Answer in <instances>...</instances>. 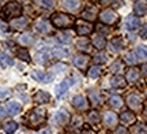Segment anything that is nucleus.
Returning a JSON list of instances; mask_svg holds the SVG:
<instances>
[{
  "label": "nucleus",
  "instance_id": "nucleus-28",
  "mask_svg": "<svg viewBox=\"0 0 147 134\" xmlns=\"http://www.w3.org/2000/svg\"><path fill=\"white\" fill-rule=\"evenodd\" d=\"M134 12H135V16H143L147 12V3L146 1H135Z\"/></svg>",
  "mask_w": 147,
  "mask_h": 134
},
{
  "label": "nucleus",
  "instance_id": "nucleus-46",
  "mask_svg": "<svg viewBox=\"0 0 147 134\" xmlns=\"http://www.w3.org/2000/svg\"><path fill=\"white\" fill-rule=\"evenodd\" d=\"M11 95V90L7 89V88H0V100L3 99H7V97Z\"/></svg>",
  "mask_w": 147,
  "mask_h": 134
},
{
  "label": "nucleus",
  "instance_id": "nucleus-11",
  "mask_svg": "<svg viewBox=\"0 0 147 134\" xmlns=\"http://www.w3.org/2000/svg\"><path fill=\"white\" fill-rule=\"evenodd\" d=\"M51 56H52V55H51V52L48 51V48L44 45V44H41V45H40V48H38V51L36 52L34 59H36L37 63L44 65V63H47L48 60H49V58H51Z\"/></svg>",
  "mask_w": 147,
  "mask_h": 134
},
{
  "label": "nucleus",
  "instance_id": "nucleus-53",
  "mask_svg": "<svg viewBox=\"0 0 147 134\" xmlns=\"http://www.w3.org/2000/svg\"><path fill=\"white\" fill-rule=\"evenodd\" d=\"M143 114L147 116V104H146V107H144V110H143Z\"/></svg>",
  "mask_w": 147,
  "mask_h": 134
},
{
  "label": "nucleus",
  "instance_id": "nucleus-26",
  "mask_svg": "<svg viewBox=\"0 0 147 134\" xmlns=\"http://www.w3.org/2000/svg\"><path fill=\"white\" fill-rule=\"evenodd\" d=\"M33 99H34V101L37 104H47V103L51 101V95L45 90H38Z\"/></svg>",
  "mask_w": 147,
  "mask_h": 134
},
{
  "label": "nucleus",
  "instance_id": "nucleus-13",
  "mask_svg": "<svg viewBox=\"0 0 147 134\" xmlns=\"http://www.w3.org/2000/svg\"><path fill=\"white\" fill-rule=\"evenodd\" d=\"M89 62H90L89 55H84V54H79V55H76V56L72 58V65L79 70L86 69L87 65H89Z\"/></svg>",
  "mask_w": 147,
  "mask_h": 134
},
{
  "label": "nucleus",
  "instance_id": "nucleus-14",
  "mask_svg": "<svg viewBox=\"0 0 147 134\" xmlns=\"http://www.w3.org/2000/svg\"><path fill=\"white\" fill-rule=\"evenodd\" d=\"M32 77L37 82H42V84H48L53 80V74L51 73H45V71H40V70H34L32 73Z\"/></svg>",
  "mask_w": 147,
  "mask_h": 134
},
{
  "label": "nucleus",
  "instance_id": "nucleus-35",
  "mask_svg": "<svg viewBox=\"0 0 147 134\" xmlns=\"http://www.w3.org/2000/svg\"><path fill=\"white\" fill-rule=\"evenodd\" d=\"M3 130L7 134H14L18 130V123L14 122V120H7V122L3 123Z\"/></svg>",
  "mask_w": 147,
  "mask_h": 134
},
{
  "label": "nucleus",
  "instance_id": "nucleus-15",
  "mask_svg": "<svg viewBox=\"0 0 147 134\" xmlns=\"http://www.w3.org/2000/svg\"><path fill=\"white\" fill-rule=\"evenodd\" d=\"M69 120H71V116L65 110H59L55 114V123L59 124V126H65Z\"/></svg>",
  "mask_w": 147,
  "mask_h": 134
},
{
  "label": "nucleus",
  "instance_id": "nucleus-19",
  "mask_svg": "<svg viewBox=\"0 0 147 134\" xmlns=\"http://www.w3.org/2000/svg\"><path fill=\"white\" fill-rule=\"evenodd\" d=\"M10 26L12 27V29H15V30H23V29H26V27L29 26V19L25 18V16L15 18V19L10 21Z\"/></svg>",
  "mask_w": 147,
  "mask_h": 134
},
{
  "label": "nucleus",
  "instance_id": "nucleus-23",
  "mask_svg": "<svg viewBox=\"0 0 147 134\" xmlns=\"http://www.w3.org/2000/svg\"><path fill=\"white\" fill-rule=\"evenodd\" d=\"M80 1H76V0H63L61 1V5L63 8H65L69 12H76L78 10H80Z\"/></svg>",
  "mask_w": 147,
  "mask_h": 134
},
{
  "label": "nucleus",
  "instance_id": "nucleus-17",
  "mask_svg": "<svg viewBox=\"0 0 147 134\" xmlns=\"http://www.w3.org/2000/svg\"><path fill=\"white\" fill-rule=\"evenodd\" d=\"M89 103L93 105V107H100L104 103V99L101 96V93L98 90H94V89H90L89 90Z\"/></svg>",
  "mask_w": 147,
  "mask_h": 134
},
{
  "label": "nucleus",
  "instance_id": "nucleus-12",
  "mask_svg": "<svg viewBox=\"0 0 147 134\" xmlns=\"http://www.w3.org/2000/svg\"><path fill=\"white\" fill-rule=\"evenodd\" d=\"M93 25L89 23V22H78L76 23V27H75V30H76V34H79L80 37H86V36H90L91 33H93Z\"/></svg>",
  "mask_w": 147,
  "mask_h": 134
},
{
  "label": "nucleus",
  "instance_id": "nucleus-5",
  "mask_svg": "<svg viewBox=\"0 0 147 134\" xmlns=\"http://www.w3.org/2000/svg\"><path fill=\"white\" fill-rule=\"evenodd\" d=\"M71 104L75 110L78 111H89V107H90V103L87 100V97L83 96V95H76V96L72 97L71 100Z\"/></svg>",
  "mask_w": 147,
  "mask_h": 134
},
{
  "label": "nucleus",
  "instance_id": "nucleus-22",
  "mask_svg": "<svg viewBox=\"0 0 147 134\" xmlns=\"http://www.w3.org/2000/svg\"><path fill=\"white\" fill-rule=\"evenodd\" d=\"M22 111V105L18 101H8L5 104V112L11 115V116H15Z\"/></svg>",
  "mask_w": 147,
  "mask_h": 134
},
{
  "label": "nucleus",
  "instance_id": "nucleus-32",
  "mask_svg": "<svg viewBox=\"0 0 147 134\" xmlns=\"http://www.w3.org/2000/svg\"><path fill=\"white\" fill-rule=\"evenodd\" d=\"M127 84L125 78H123L121 75H115V77H112L110 78V86L112 88H116V89H119V88H124Z\"/></svg>",
  "mask_w": 147,
  "mask_h": 134
},
{
  "label": "nucleus",
  "instance_id": "nucleus-38",
  "mask_svg": "<svg viewBox=\"0 0 147 134\" xmlns=\"http://www.w3.org/2000/svg\"><path fill=\"white\" fill-rule=\"evenodd\" d=\"M101 74H102V70H101L100 66H97V65L91 66V67L87 70V77L91 78V80H97Z\"/></svg>",
  "mask_w": 147,
  "mask_h": 134
},
{
  "label": "nucleus",
  "instance_id": "nucleus-9",
  "mask_svg": "<svg viewBox=\"0 0 147 134\" xmlns=\"http://www.w3.org/2000/svg\"><path fill=\"white\" fill-rule=\"evenodd\" d=\"M34 29L36 32H38L40 34H49L52 32V23L48 21V19H37L36 23H34Z\"/></svg>",
  "mask_w": 147,
  "mask_h": 134
},
{
  "label": "nucleus",
  "instance_id": "nucleus-16",
  "mask_svg": "<svg viewBox=\"0 0 147 134\" xmlns=\"http://www.w3.org/2000/svg\"><path fill=\"white\" fill-rule=\"evenodd\" d=\"M108 48H109V51L112 52V54L120 52L121 49L124 48V41H123V38L121 37H113L109 41V44H108Z\"/></svg>",
  "mask_w": 147,
  "mask_h": 134
},
{
  "label": "nucleus",
  "instance_id": "nucleus-2",
  "mask_svg": "<svg viewBox=\"0 0 147 134\" xmlns=\"http://www.w3.org/2000/svg\"><path fill=\"white\" fill-rule=\"evenodd\" d=\"M51 23L56 29L64 30V29H68L75 23V18L69 14H63V12H55L51 16Z\"/></svg>",
  "mask_w": 147,
  "mask_h": 134
},
{
  "label": "nucleus",
  "instance_id": "nucleus-49",
  "mask_svg": "<svg viewBox=\"0 0 147 134\" xmlns=\"http://www.w3.org/2000/svg\"><path fill=\"white\" fill-rule=\"evenodd\" d=\"M4 116H5V110L1 107V105H0V120L4 118Z\"/></svg>",
  "mask_w": 147,
  "mask_h": 134
},
{
  "label": "nucleus",
  "instance_id": "nucleus-40",
  "mask_svg": "<svg viewBox=\"0 0 147 134\" xmlns=\"http://www.w3.org/2000/svg\"><path fill=\"white\" fill-rule=\"evenodd\" d=\"M56 40L60 44H71L72 43V36L69 33H59L56 36Z\"/></svg>",
  "mask_w": 147,
  "mask_h": 134
},
{
  "label": "nucleus",
  "instance_id": "nucleus-42",
  "mask_svg": "<svg viewBox=\"0 0 147 134\" xmlns=\"http://www.w3.org/2000/svg\"><path fill=\"white\" fill-rule=\"evenodd\" d=\"M124 62H125L127 65H129V66H134L136 65V62H138V58H136V55L134 54V52H127L125 55H124Z\"/></svg>",
  "mask_w": 147,
  "mask_h": 134
},
{
  "label": "nucleus",
  "instance_id": "nucleus-7",
  "mask_svg": "<svg viewBox=\"0 0 147 134\" xmlns=\"http://www.w3.org/2000/svg\"><path fill=\"white\" fill-rule=\"evenodd\" d=\"M71 85H74V78L72 77H69V78H65V80H63L60 84H59L56 88H55V93H56V97L57 99H60L61 96H64L67 92H68V89L71 88Z\"/></svg>",
  "mask_w": 147,
  "mask_h": 134
},
{
  "label": "nucleus",
  "instance_id": "nucleus-43",
  "mask_svg": "<svg viewBox=\"0 0 147 134\" xmlns=\"http://www.w3.org/2000/svg\"><path fill=\"white\" fill-rule=\"evenodd\" d=\"M16 56H18V59L21 60H25V62H30V55L27 52V49L25 48H19L16 51Z\"/></svg>",
  "mask_w": 147,
  "mask_h": 134
},
{
  "label": "nucleus",
  "instance_id": "nucleus-47",
  "mask_svg": "<svg viewBox=\"0 0 147 134\" xmlns=\"http://www.w3.org/2000/svg\"><path fill=\"white\" fill-rule=\"evenodd\" d=\"M139 36H140V38H143V40H147V23H146V25H143V26L140 27Z\"/></svg>",
  "mask_w": 147,
  "mask_h": 134
},
{
  "label": "nucleus",
  "instance_id": "nucleus-18",
  "mask_svg": "<svg viewBox=\"0 0 147 134\" xmlns=\"http://www.w3.org/2000/svg\"><path fill=\"white\" fill-rule=\"evenodd\" d=\"M76 49L80 51V52H84L86 54H90L91 51H93V45H91V41H90L89 38H79L78 41H76Z\"/></svg>",
  "mask_w": 147,
  "mask_h": 134
},
{
  "label": "nucleus",
  "instance_id": "nucleus-29",
  "mask_svg": "<svg viewBox=\"0 0 147 134\" xmlns=\"http://www.w3.org/2000/svg\"><path fill=\"white\" fill-rule=\"evenodd\" d=\"M109 105L113 110H120L123 105H124V101H123V99H121L119 95H112V96L109 97Z\"/></svg>",
  "mask_w": 147,
  "mask_h": 134
},
{
  "label": "nucleus",
  "instance_id": "nucleus-41",
  "mask_svg": "<svg viewBox=\"0 0 147 134\" xmlns=\"http://www.w3.org/2000/svg\"><path fill=\"white\" fill-rule=\"evenodd\" d=\"M69 123H71V127H72L74 130H78V129H80V127L83 126V118H82L80 115L72 116V119L69 120Z\"/></svg>",
  "mask_w": 147,
  "mask_h": 134
},
{
  "label": "nucleus",
  "instance_id": "nucleus-27",
  "mask_svg": "<svg viewBox=\"0 0 147 134\" xmlns=\"http://www.w3.org/2000/svg\"><path fill=\"white\" fill-rule=\"evenodd\" d=\"M18 43L23 45V47H30L34 44V36L32 33H23L18 37Z\"/></svg>",
  "mask_w": 147,
  "mask_h": 134
},
{
  "label": "nucleus",
  "instance_id": "nucleus-1",
  "mask_svg": "<svg viewBox=\"0 0 147 134\" xmlns=\"http://www.w3.org/2000/svg\"><path fill=\"white\" fill-rule=\"evenodd\" d=\"M47 120V110L42 107H37V108H33L30 112L27 114L26 116V123L29 127H33L36 129L38 126L45 123Z\"/></svg>",
  "mask_w": 147,
  "mask_h": 134
},
{
  "label": "nucleus",
  "instance_id": "nucleus-24",
  "mask_svg": "<svg viewBox=\"0 0 147 134\" xmlns=\"http://www.w3.org/2000/svg\"><path fill=\"white\" fill-rule=\"evenodd\" d=\"M120 120L123 124H132L135 123V120H136V115L132 112V111H123L120 115Z\"/></svg>",
  "mask_w": 147,
  "mask_h": 134
},
{
  "label": "nucleus",
  "instance_id": "nucleus-36",
  "mask_svg": "<svg viewBox=\"0 0 147 134\" xmlns=\"http://www.w3.org/2000/svg\"><path fill=\"white\" fill-rule=\"evenodd\" d=\"M52 56H55V58H57V59H64V58H67L69 55V52L67 51L65 48H59V47H55V48H52Z\"/></svg>",
  "mask_w": 147,
  "mask_h": 134
},
{
  "label": "nucleus",
  "instance_id": "nucleus-10",
  "mask_svg": "<svg viewBox=\"0 0 147 134\" xmlns=\"http://www.w3.org/2000/svg\"><path fill=\"white\" fill-rule=\"evenodd\" d=\"M80 16H82L83 21L91 23L93 21H95V19L98 18V10H97V7H94V5H87V7L82 11Z\"/></svg>",
  "mask_w": 147,
  "mask_h": 134
},
{
  "label": "nucleus",
  "instance_id": "nucleus-37",
  "mask_svg": "<svg viewBox=\"0 0 147 134\" xmlns=\"http://www.w3.org/2000/svg\"><path fill=\"white\" fill-rule=\"evenodd\" d=\"M87 120H89L90 124H98L101 122L100 112H98V111H95V110L89 111V114H87Z\"/></svg>",
  "mask_w": 147,
  "mask_h": 134
},
{
  "label": "nucleus",
  "instance_id": "nucleus-6",
  "mask_svg": "<svg viewBox=\"0 0 147 134\" xmlns=\"http://www.w3.org/2000/svg\"><path fill=\"white\" fill-rule=\"evenodd\" d=\"M102 122L105 124L108 129H113L117 126L119 123V116H117V114L113 112V111H105V112L102 114Z\"/></svg>",
  "mask_w": 147,
  "mask_h": 134
},
{
  "label": "nucleus",
  "instance_id": "nucleus-45",
  "mask_svg": "<svg viewBox=\"0 0 147 134\" xmlns=\"http://www.w3.org/2000/svg\"><path fill=\"white\" fill-rule=\"evenodd\" d=\"M37 4H40L42 8H47V10H51L55 7V1H37Z\"/></svg>",
  "mask_w": 147,
  "mask_h": 134
},
{
  "label": "nucleus",
  "instance_id": "nucleus-51",
  "mask_svg": "<svg viewBox=\"0 0 147 134\" xmlns=\"http://www.w3.org/2000/svg\"><path fill=\"white\" fill-rule=\"evenodd\" d=\"M82 134H95L93 130H90V129H86V130H83L82 131Z\"/></svg>",
  "mask_w": 147,
  "mask_h": 134
},
{
  "label": "nucleus",
  "instance_id": "nucleus-31",
  "mask_svg": "<svg viewBox=\"0 0 147 134\" xmlns=\"http://www.w3.org/2000/svg\"><path fill=\"white\" fill-rule=\"evenodd\" d=\"M93 62H94V65H97V66L105 65L106 62H108V55H106L104 51H98L97 54L93 55Z\"/></svg>",
  "mask_w": 147,
  "mask_h": 134
},
{
  "label": "nucleus",
  "instance_id": "nucleus-20",
  "mask_svg": "<svg viewBox=\"0 0 147 134\" xmlns=\"http://www.w3.org/2000/svg\"><path fill=\"white\" fill-rule=\"evenodd\" d=\"M139 26H140V21H139L138 16L128 15L125 18V29L128 30V32H135Z\"/></svg>",
  "mask_w": 147,
  "mask_h": 134
},
{
  "label": "nucleus",
  "instance_id": "nucleus-34",
  "mask_svg": "<svg viewBox=\"0 0 147 134\" xmlns=\"http://www.w3.org/2000/svg\"><path fill=\"white\" fill-rule=\"evenodd\" d=\"M0 66L3 67V69H7V67H11V66H14V60L11 56H8L7 54L4 52H0Z\"/></svg>",
  "mask_w": 147,
  "mask_h": 134
},
{
  "label": "nucleus",
  "instance_id": "nucleus-52",
  "mask_svg": "<svg viewBox=\"0 0 147 134\" xmlns=\"http://www.w3.org/2000/svg\"><path fill=\"white\" fill-rule=\"evenodd\" d=\"M140 70H142L143 74L147 75V65H143V66H142V69H140Z\"/></svg>",
  "mask_w": 147,
  "mask_h": 134
},
{
  "label": "nucleus",
  "instance_id": "nucleus-44",
  "mask_svg": "<svg viewBox=\"0 0 147 134\" xmlns=\"http://www.w3.org/2000/svg\"><path fill=\"white\" fill-rule=\"evenodd\" d=\"M132 133L134 134H147V126L142 123H138L134 126V129H132Z\"/></svg>",
  "mask_w": 147,
  "mask_h": 134
},
{
  "label": "nucleus",
  "instance_id": "nucleus-39",
  "mask_svg": "<svg viewBox=\"0 0 147 134\" xmlns=\"http://www.w3.org/2000/svg\"><path fill=\"white\" fill-rule=\"evenodd\" d=\"M134 54L136 55L138 59L146 60L147 59V47H146V45H138Z\"/></svg>",
  "mask_w": 147,
  "mask_h": 134
},
{
  "label": "nucleus",
  "instance_id": "nucleus-30",
  "mask_svg": "<svg viewBox=\"0 0 147 134\" xmlns=\"http://www.w3.org/2000/svg\"><path fill=\"white\" fill-rule=\"evenodd\" d=\"M123 70H124V63H123L120 59H116L115 62L109 66V71L115 75H120V73Z\"/></svg>",
  "mask_w": 147,
  "mask_h": 134
},
{
  "label": "nucleus",
  "instance_id": "nucleus-25",
  "mask_svg": "<svg viewBox=\"0 0 147 134\" xmlns=\"http://www.w3.org/2000/svg\"><path fill=\"white\" fill-rule=\"evenodd\" d=\"M139 77H140V71H139L136 67H131V69L127 71L125 81L128 82V84H135V82H138Z\"/></svg>",
  "mask_w": 147,
  "mask_h": 134
},
{
  "label": "nucleus",
  "instance_id": "nucleus-8",
  "mask_svg": "<svg viewBox=\"0 0 147 134\" xmlns=\"http://www.w3.org/2000/svg\"><path fill=\"white\" fill-rule=\"evenodd\" d=\"M142 97L140 95H138V93H131V95H128L127 97V105L131 108L132 111H139L140 108H142Z\"/></svg>",
  "mask_w": 147,
  "mask_h": 134
},
{
  "label": "nucleus",
  "instance_id": "nucleus-48",
  "mask_svg": "<svg viewBox=\"0 0 147 134\" xmlns=\"http://www.w3.org/2000/svg\"><path fill=\"white\" fill-rule=\"evenodd\" d=\"M115 134H129V131H128L127 127H124V126H119V127L116 129Z\"/></svg>",
  "mask_w": 147,
  "mask_h": 134
},
{
  "label": "nucleus",
  "instance_id": "nucleus-21",
  "mask_svg": "<svg viewBox=\"0 0 147 134\" xmlns=\"http://www.w3.org/2000/svg\"><path fill=\"white\" fill-rule=\"evenodd\" d=\"M91 45H93V48H97L102 51V49L106 47V38L104 36H101L98 33H95L94 36L91 37Z\"/></svg>",
  "mask_w": 147,
  "mask_h": 134
},
{
  "label": "nucleus",
  "instance_id": "nucleus-3",
  "mask_svg": "<svg viewBox=\"0 0 147 134\" xmlns=\"http://www.w3.org/2000/svg\"><path fill=\"white\" fill-rule=\"evenodd\" d=\"M21 14H22V5L18 1H8L0 11V15H1V18L4 21H12L15 18H19Z\"/></svg>",
  "mask_w": 147,
  "mask_h": 134
},
{
  "label": "nucleus",
  "instance_id": "nucleus-4",
  "mask_svg": "<svg viewBox=\"0 0 147 134\" xmlns=\"http://www.w3.org/2000/svg\"><path fill=\"white\" fill-rule=\"evenodd\" d=\"M98 19L102 25H116L119 22V15L112 8H105L98 14Z\"/></svg>",
  "mask_w": 147,
  "mask_h": 134
},
{
  "label": "nucleus",
  "instance_id": "nucleus-33",
  "mask_svg": "<svg viewBox=\"0 0 147 134\" xmlns=\"http://www.w3.org/2000/svg\"><path fill=\"white\" fill-rule=\"evenodd\" d=\"M67 69H68V66L65 65V63H63V62H57V63H55L53 66H51V69H49V71H51V74H59V73H64V71H67Z\"/></svg>",
  "mask_w": 147,
  "mask_h": 134
},
{
  "label": "nucleus",
  "instance_id": "nucleus-50",
  "mask_svg": "<svg viewBox=\"0 0 147 134\" xmlns=\"http://www.w3.org/2000/svg\"><path fill=\"white\" fill-rule=\"evenodd\" d=\"M40 134H52V130L51 129H42L40 131Z\"/></svg>",
  "mask_w": 147,
  "mask_h": 134
},
{
  "label": "nucleus",
  "instance_id": "nucleus-54",
  "mask_svg": "<svg viewBox=\"0 0 147 134\" xmlns=\"http://www.w3.org/2000/svg\"><path fill=\"white\" fill-rule=\"evenodd\" d=\"M65 134H74V133H65Z\"/></svg>",
  "mask_w": 147,
  "mask_h": 134
}]
</instances>
